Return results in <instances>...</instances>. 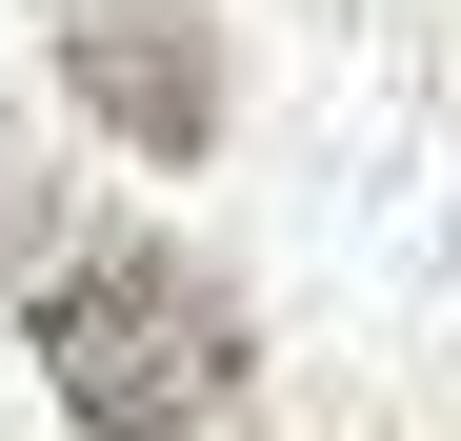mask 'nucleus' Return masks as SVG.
I'll return each instance as SVG.
<instances>
[{"mask_svg":"<svg viewBox=\"0 0 461 441\" xmlns=\"http://www.w3.org/2000/svg\"><path fill=\"white\" fill-rule=\"evenodd\" d=\"M21 341H41V382H60V421L81 441H201V421H241V302H221L201 261H161V241H81V261H41V302H21Z\"/></svg>","mask_w":461,"mask_h":441,"instance_id":"1","label":"nucleus"},{"mask_svg":"<svg viewBox=\"0 0 461 441\" xmlns=\"http://www.w3.org/2000/svg\"><path fill=\"white\" fill-rule=\"evenodd\" d=\"M60 81H81V121H121L140 161H201V140H221V40H201V21H161V0L81 21V40H60Z\"/></svg>","mask_w":461,"mask_h":441,"instance_id":"2","label":"nucleus"}]
</instances>
